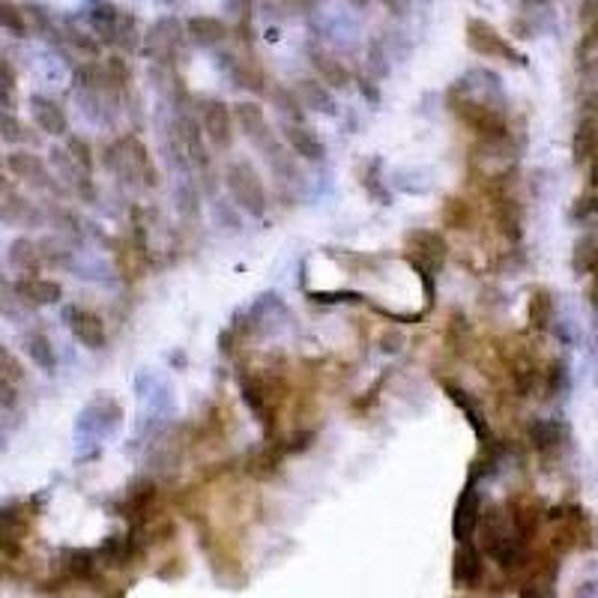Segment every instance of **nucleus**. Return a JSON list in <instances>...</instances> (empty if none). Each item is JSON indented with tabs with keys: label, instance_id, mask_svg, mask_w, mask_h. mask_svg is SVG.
Here are the masks:
<instances>
[{
	"label": "nucleus",
	"instance_id": "nucleus-1",
	"mask_svg": "<svg viewBox=\"0 0 598 598\" xmlns=\"http://www.w3.org/2000/svg\"><path fill=\"white\" fill-rule=\"evenodd\" d=\"M237 383H240V395L249 404V410L255 413L264 437L273 440L279 434V407H282L285 395L291 392L288 380L279 374H270V371H249V374L240 371Z\"/></svg>",
	"mask_w": 598,
	"mask_h": 598
},
{
	"label": "nucleus",
	"instance_id": "nucleus-2",
	"mask_svg": "<svg viewBox=\"0 0 598 598\" xmlns=\"http://www.w3.org/2000/svg\"><path fill=\"white\" fill-rule=\"evenodd\" d=\"M446 108L476 138H509L512 135L506 111L500 105H491L488 99L467 93L461 84H452L446 90Z\"/></svg>",
	"mask_w": 598,
	"mask_h": 598
},
{
	"label": "nucleus",
	"instance_id": "nucleus-3",
	"mask_svg": "<svg viewBox=\"0 0 598 598\" xmlns=\"http://www.w3.org/2000/svg\"><path fill=\"white\" fill-rule=\"evenodd\" d=\"M105 168L114 171L123 183H141L144 189L159 186V168L138 135H120L105 144Z\"/></svg>",
	"mask_w": 598,
	"mask_h": 598
},
{
	"label": "nucleus",
	"instance_id": "nucleus-4",
	"mask_svg": "<svg viewBox=\"0 0 598 598\" xmlns=\"http://www.w3.org/2000/svg\"><path fill=\"white\" fill-rule=\"evenodd\" d=\"M512 177L515 171H506V174H497L491 177L488 183V198H491V219L497 225V234L518 246L524 240V204L521 198L512 192Z\"/></svg>",
	"mask_w": 598,
	"mask_h": 598
},
{
	"label": "nucleus",
	"instance_id": "nucleus-5",
	"mask_svg": "<svg viewBox=\"0 0 598 598\" xmlns=\"http://www.w3.org/2000/svg\"><path fill=\"white\" fill-rule=\"evenodd\" d=\"M222 180H225V189H228L231 201H234L243 213H249V216H255V219H261V216L267 213L270 195H267V186H264L258 168H255L249 159H234V162L225 168Z\"/></svg>",
	"mask_w": 598,
	"mask_h": 598
},
{
	"label": "nucleus",
	"instance_id": "nucleus-6",
	"mask_svg": "<svg viewBox=\"0 0 598 598\" xmlns=\"http://www.w3.org/2000/svg\"><path fill=\"white\" fill-rule=\"evenodd\" d=\"M90 27L99 36V42L114 45L120 51H135L141 45V21L132 12H126V9H120L114 3L93 6Z\"/></svg>",
	"mask_w": 598,
	"mask_h": 598
},
{
	"label": "nucleus",
	"instance_id": "nucleus-7",
	"mask_svg": "<svg viewBox=\"0 0 598 598\" xmlns=\"http://www.w3.org/2000/svg\"><path fill=\"white\" fill-rule=\"evenodd\" d=\"M464 39H467V48L485 60H503L509 66H524L527 57L485 18H467L464 24Z\"/></svg>",
	"mask_w": 598,
	"mask_h": 598
},
{
	"label": "nucleus",
	"instance_id": "nucleus-8",
	"mask_svg": "<svg viewBox=\"0 0 598 598\" xmlns=\"http://www.w3.org/2000/svg\"><path fill=\"white\" fill-rule=\"evenodd\" d=\"M500 362L509 374V383H512V392L515 398H530L539 392V380H542V362L536 356V350L530 344H509V347H500Z\"/></svg>",
	"mask_w": 598,
	"mask_h": 598
},
{
	"label": "nucleus",
	"instance_id": "nucleus-9",
	"mask_svg": "<svg viewBox=\"0 0 598 598\" xmlns=\"http://www.w3.org/2000/svg\"><path fill=\"white\" fill-rule=\"evenodd\" d=\"M102 563L96 548H66L60 554V569L57 578L45 581L39 590H51V587H87V584H99L102 581Z\"/></svg>",
	"mask_w": 598,
	"mask_h": 598
},
{
	"label": "nucleus",
	"instance_id": "nucleus-10",
	"mask_svg": "<svg viewBox=\"0 0 598 598\" xmlns=\"http://www.w3.org/2000/svg\"><path fill=\"white\" fill-rule=\"evenodd\" d=\"M33 524H36L33 500H12L0 506V554L18 560L24 551V539L33 533Z\"/></svg>",
	"mask_w": 598,
	"mask_h": 598
},
{
	"label": "nucleus",
	"instance_id": "nucleus-11",
	"mask_svg": "<svg viewBox=\"0 0 598 598\" xmlns=\"http://www.w3.org/2000/svg\"><path fill=\"white\" fill-rule=\"evenodd\" d=\"M404 258L410 261L413 270H428L437 276L449 261V240L440 231L413 228L404 234Z\"/></svg>",
	"mask_w": 598,
	"mask_h": 598
},
{
	"label": "nucleus",
	"instance_id": "nucleus-12",
	"mask_svg": "<svg viewBox=\"0 0 598 598\" xmlns=\"http://www.w3.org/2000/svg\"><path fill=\"white\" fill-rule=\"evenodd\" d=\"M560 554L548 545L533 551L530 566L518 578V598H557V578H560Z\"/></svg>",
	"mask_w": 598,
	"mask_h": 598
},
{
	"label": "nucleus",
	"instance_id": "nucleus-13",
	"mask_svg": "<svg viewBox=\"0 0 598 598\" xmlns=\"http://www.w3.org/2000/svg\"><path fill=\"white\" fill-rule=\"evenodd\" d=\"M3 165H6V174H9L12 180H21V183H27V186H33V189L51 192V195H66V189L57 183L51 165H48L39 153L27 150V147H15L12 153H6V156H3Z\"/></svg>",
	"mask_w": 598,
	"mask_h": 598
},
{
	"label": "nucleus",
	"instance_id": "nucleus-14",
	"mask_svg": "<svg viewBox=\"0 0 598 598\" xmlns=\"http://www.w3.org/2000/svg\"><path fill=\"white\" fill-rule=\"evenodd\" d=\"M506 515H509V524H512V533L518 539L521 548H536V539L545 527V503L527 491H518L512 494L506 503Z\"/></svg>",
	"mask_w": 598,
	"mask_h": 598
},
{
	"label": "nucleus",
	"instance_id": "nucleus-15",
	"mask_svg": "<svg viewBox=\"0 0 598 598\" xmlns=\"http://www.w3.org/2000/svg\"><path fill=\"white\" fill-rule=\"evenodd\" d=\"M198 126L207 138V144L216 153H228L237 141V123H234V111L225 99H204L201 111H198Z\"/></svg>",
	"mask_w": 598,
	"mask_h": 598
},
{
	"label": "nucleus",
	"instance_id": "nucleus-16",
	"mask_svg": "<svg viewBox=\"0 0 598 598\" xmlns=\"http://www.w3.org/2000/svg\"><path fill=\"white\" fill-rule=\"evenodd\" d=\"M159 482L153 479H135L123 500L117 503V515L129 521V530H144L150 521H156V506H159Z\"/></svg>",
	"mask_w": 598,
	"mask_h": 598
},
{
	"label": "nucleus",
	"instance_id": "nucleus-17",
	"mask_svg": "<svg viewBox=\"0 0 598 598\" xmlns=\"http://www.w3.org/2000/svg\"><path fill=\"white\" fill-rule=\"evenodd\" d=\"M66 329L72 332V338L87 347V350H105L108 344V326L102 320L99 311L87 308V305H78V302H66L63 311H60Z\"/></svg>",
	"mask_w": 598,
	"mask_h": 598
},
{
	"label": "nucleus",
	"instance_id": "nucleus-18",
	"mask_svg": "<svg viewBox=\"0 0 598 598\" xmlns=\"http://www.w3.org/2000/svg\"><path fill=\"white\" fill-rule=\"evenodd\" d=\"M527 443L542 464H557L569 446V425L560 419H533L527 425Z\"/></svg>",
	"mask_w": 598,
	"mask_h": 598
},
{
	"label": "nucleus",
	"instance_id": "nucleus-19",
	"mask_svg": "<svg viewBox=\"0 0 598 598\" xmlns=\"http://www.w3.org/2000/svg\"><path fill=\"white\" fill-rule=\"evenodd\" d=\"M488 578L485 554L476 542H458L452 554V587L464 593H479Z\"/></svg>",
	"mask_w": 598,
	"mask_h": 598
},
{
	"label": "nucleus",
	"instance_id": "nucleus-20",
	"mask_svg": "<svg viewBox=\"0 0 598 598\" xmlns=\"http://www.w3.org/2000/svg\"><path fill=\"white\" fill-rule=\"evenodd\" d=\"M440 389L446 392V398L464 413V419H467V425L473 428V434H476V440L479 443H485V440H491L494 437V425H491V419H488V413H485V407H482V401L467 389V386H461V383H455L452 377H440Z\"/></svg>",
	"mask_w": 598,
	"mask_h": 598
},
{
	"label": "nucleus",
	"instance_id": "nucleus-21",
	"mask_svg": "<svg viewBox=\"0 0 598 598\" xmlns=\"http://www.w3.org/2000/svg\"><path fill=\"white\" fill-rule=\"evenodd\" d=\"M482 491H479V482H470L461 488L458 500H455V509H452V539L455 545L458 542H473L476 539V530H479V518H482Z\"/></svg>",
	"mask_w": 598,
	"mask_h": 598
},
{
	"label": "nucleus",
	"instance_id": "nucleus-22",
	"mask_svg": "<svg viewBox=\"0 0 598 598\" xmlns=\"http://www.w3.org/2000/svg\"><path fill=\"white\" fill-rule=\"evenodd\" d=\"M231 111H234L237 129H240L261 153H270V150L279 144L273 126H270V120H267V111H264L258 102H249V99H246V102H237Z\"/></svg>",
	"mask_w": 598,
	"mask_h": 598
},
{
	"label": "nucleus",
	"instance_id": "nucleus-23",
	"mask_svg": "<svg viewBox=\"0 0 598 598\" xmlns=\"http://www.w3.org/2000/svg\"><path fill=\"white\" fill-rule=\"evenodd\" d=\"M12 291H15L18 305H24V308H48L63 299V285L54 279H42V276H18L12 282Z\"/></svg>",
	"mask_w": 598,
	"mask_h": 598
},
{
	"label": "nucleus",
	"instance_id": "nucleus-24",
	"mask_svg": "<svg viewBox=\"0 0 598 598\" xmlns=\"http://www.w3.org/2000/svg\"><path fill=\"white\" fill-rule=\"evenodd\" d=\"M282 138L288 150L302 159V162H323L326 159V144L308 123H282Z\"/></svg>",
	"mask_w": 598,
	"mask_h": 598
},
{
	"label": "nucleus",
	"instance_id": "nucleus-25",
	"mask_svg": "<svg viewBox=\"0 0 598 598\" xmlns=\"http://www.w3.org/2000/svg\"><path fill=\"white\" fill-rule=\"evenodd\" d=\"M30 117L36 129L48 138H66L69 135V117L60 102L48 96H30Z\"/></svg>",
	"mask_w": 598,
	"mask_h": 598
},
{
	"label": "nucleus",
	"instance_id": "nucleus-26",
	"mask_svg": "<svg viewBox=\"0 0 598 598\" xmlns=\"http://www.w3.org/2000/svg\"><path fill=\"white\" fill-rule=\"evenodd\" d=\"M311 66L317 72V81L326 84L329 90H347L353 84V72L344 66L341 57H335L332 51H323V48H311Z\"/></svg>",
	"mask_w": 598,
	"mask_h": 598
},
{
	"label": "nucleus",
	"instance_id": "nucleus-27",
	"mask_svg": "<svg viewBox=\"0 0 598 598\" xmlns=\"http://www.w3.org/2000/svg\"><path fill=\"white\" fill-rule=\"evenodd\" d=\"M222 60H225L231 78L237 81V87L252 90V93H264L267 90V72H264V66L258 63L255 54H246V57H240V54H222Z\"/></svg>",
	"mask_w": 598,
	"mask_h": 598
},
{
	"label": "nucleus",
	"instance_id": "nucleus-28",
	"mask_svg": "<svg viewBox=\"0 0 598 598\" xmlns=\"http://www.w3.org/2000/svg\"><path fill=\"white\" fill-rule=\"evenodd\" d=\"M554 320H557V297H554V291L545 288V285H536L530 291V299H527V323H530V329L545 335L554 326Z\"/></svg>",
	"mask_w": 598,
	"mask_h": 598
},
{
	"label": "nucleus",
	"instance_id": "nucleus-29",
	"mask_svg": "<svg viewBox=\"0 0 598 598\" xmlns=\"http://www.w3.org/2000/svg\"><path fill=\"white\" fill-rule=\"evenodd\" d=\"M440 222L446 231L467 234L476 228V204L464 195H446L443 207H440Z\"/></svg>",
	"mask_w": 598,
	"mask_h": 598
},
{
	"label": "nucleus",
	"instance_id": "nucleus-30",
	"mask_svg": "<svg viewBox=\"0 0 598 598\" xmlns=\"http://www.w3.org/2000/svg\"><path fill=\"white\" fill-rule=\"evenodd\" d=\"M111 258H114L117 273H120L126 282H138V279H144V273H147V267H150V261H147L135 246H132L129 234H126V237H117V240L111 243Z\"/></svg>",
	"mask_w": 598,
	"mask_h": 598
},
{
	"label": "nucleus",
	"instance_id": "nucleus-31",
	"mask_svg": "<svg viewBox=\"0 0 598 598\" xmlns=\"http://www.w3.org/2000/svg\"><path fill=\"white\" fill-rule=\"evenodd\" d=\"M598 153V114L581 111V120L572 132V159L575 165H587Z\"/></svg>",
	"mask_w": 598,
	"mask_h": 598
},
{
	"label": "nucleus",
	"instance_id": "nucleus-32",
	"mask_svg": "<svg viewBox=\"0 0 598 598\" xmlns=\"http://www.w3.org/2000/svg\"><path fill=\"white\" fill-rule=\"evenodd\" d=\"M144 42H147V51L153 57H168L183 42V24L177 18H162L159 24L150 27V33H147Z\"/></svg>",
	"mask_w": 598,
	"mask_h": 598
},
{
	"label": "nucleus",
	"instance_id": "nucleus-33",
	"mask_svg": "<svg viewBox=\"0 0 598 598\" xmlns=\"http://www.w3.org/2000/svg\"><path fill=\"white\" fill-rule=\"evenodd\" d=\"M21 347H24V353H27V359L36 365V368H42V371H57V350H54V344H51V338L42 332V329H27L24 335H21Z\"/></svg>",
	"mask_w": 598,
	"mask_h": 598
},
{
	"label": "nucleus",
	"instance_id": "nucleus-34",
	"mask_svg": "<svg viewBox=\"0 0 598 598\" xmlns=\"http://www.w3.org/2000/svg\"><path fill=\"white\" fill-rule=\"evenodd\" d=\"M294 93H297V99L302 102L305 111H314V114H335V111H338V105H335L329 87L320 84L317 78H299Z\"/></svg>",
	"mask_w": 598,
	"mask_h": 598
},
{
	"label": "nucleus",
	"instance_id": "nucleus-35",
	"mask_svg": "<svg viewBox=\"0 0 598 598\" xmlns=\"http://www.w3.org/2000/svg\"><path fill=\"white\" fill-rule=\"evenodd\" d=\"M186 33L198 45H219L231 36V27L216 15H192L186 21Z\"/></svg>",
	"mask_w": 598,
	"mask_h": 598
},
{
	"label": "nucleus",
	"instance_id": "nucleus-36",
	"mask_svg": "<svg viewBox=\"0 0 598 598\" xmlns=\"http://www.w3.org/2000/svg\"><path fill=\"white\" fill-rule=\"evenodd\" d=\"M282 458H285L282 446H279V443H270L267 449H258V452L249 455V461H246V473H249L255 482H270V479L279 476V470H282Z\"/></svg>",
	"mask_w": 598,
	"mask_h": 598
},
{
	"label": "nucleus",
	"instance_id": "nucleus-37",
	"mask_svg": "<svg viewBox=\"0 0 598 598\" xmlns=\"http://www.w3.org/2000/svg\"><path fill=\"white\" fill-rule=\"evenodd\" d=\"M180 141H183V150L189 153V162L195 165V168H210V153H207V138H204V132H201V126H198V120H192V117H183V123H180Z\"/></svg>",
	"mask_w": 598,
	"mask_h": 598
},
{
	"label": "nucleus",
	"instance_id": "nucleus-38",
	"mask_svg": "<svg viewBox=\"0 0 598 598\" xmlns=\"http://www.w3.org/2000/svg\"><path fill=\"white\" fill-rule=\"evenodd\" d=\"M9 267L21 276H39L42 270V258H39V243H33L30 237H18L9 246Z\"/></svg>",
	"mask_w": 598,
	"mask_h": 598
},
{
	"label": "nucleus",
	"instance_id": "nucleus-39",
	"mask_svg": "<svg viewBox=\"0 0 598 598\" xmlns=\"http://www.w3.org/2000/svg\"><path fill=\"white\" fill-rule=\"evenodd\" d=\"M569 389V365L563 359H548L542 365V380H539V392L545 401H557L563 398Z\"/></svg>",
	"mask_w": 598,
	"mask_h": 598
},
{
	"label": "nucleus",
	"instance_id": "nucleus-40",
	"mask_svg": "<svg viewBox=\"0 0 598 598\" xmlns=\"http://www.w3.org/2000/svg\"><path fill=\"white\" fill-rule=\"evenodd\" d=\"M572 270L578 276H593L598 270V231H587L575 240L572 249Z\"/></svg>",
	"mask_w": 598,
	"mask_h": 598
},
{
	"label": "nucleus",
	"instance_id": "nucleus-41",
	"mask_svg": "<svg viewBox=\"0 0 598 598\" xmlns=\"http://www.w3.org/2000/svg\"><path fill=\"white\" fill-rule=\"evenodd\" d=\"M443 344L452 356H464L470 350V320L464 311H452L446 320V332H443Z\"/></svg>",
	"mask_w": 598,
	"mask_h": 598
},
{
	"label": "nucleus",
	"instance_id": "nucleus-42",
	"mask_svg": "<svg viewBox=\"0 0 598 598\" xmlns=\"http://www.w3.org/2000/svg\"><path fill=\"white\" fill-rule=\"evenodd\" d=\"M0 141L12 147H27L36 141V132L15 111H0Z\"/></svg>",
	"mask_w": 598,
	"mask_h": 598
},
{
	"label": "nucleus",
	"instance_id": "nucleus-43",
	"mask_svg": "<svg viewBox=\"0 0 598 598\" xmlns=\"http://www.w3.org/2000/svg\"><path fill=\"white\" fill-rule=\"evenodd\" d=\"M63 150L69 153V159L78 165V171H81V174L93 177V168H96V150H93V144H90L84 135H75V132H69V135L63 138Z\"/></svg>",
	"mask_w": 598,
	"mask_h": 598
},
{
	"label": "nucleus",
	"instance_id": "nucleus-44",
	"mask_svg": "<svg viewBox=\"0 0 598 598\" xmlns=\"http://www.w3.org/2000/svg\"><path fill=\"white\" fill-rule=\"evenodd\" d=\"M270 99L276 105V111L282 114V123H305V108L297 99V93L291 87H273L270 90Z\"/></svg>",
	"mask_w": 598,
	"mask_h": 598
},
{
	"label": "nucleus",
	"instance_id": "nucleus-45",
	"mask_svg": "<svg viewBox=\"0 0 598 598\" xmlns=\"http://www.w3.org/2000/svg\"><path fill=\"white\" fill-rule=\"evenodd\" d=\"M15 108H18V72L6 57H0V111H15Z\"/></svg>",
	"mask_w": 598,
	"mask_h": 598
},
{
	"label": "nucleus",
	"instance_id": "nucleus-46",
	"mask_svg": "<svg viewBox=\"0 0 598 598\" xmlns=\"http://www.w3.org/2000/svg\"><path fill=\"white\" fill-rule=\"evenodd\" d=\"M102 66H105V75H108V81L117 93H123L132 84V69H129V60L123 54H111Z\"/></svg>",
	"mask_w": 598,
	"mask_h": 598
},
{
	"label": "nucleus",
	"instance_id": "nucleus-47",
	"mask_svg": "<svg viewBox=\"0 0 598 598\" xmlns=\"http://www.w3.org/2000/svg\"><path fill=\"white\" fill-rule=\"evenodd\" d=\"M0 30L15 33V36H27V18L24 9H18L9 0H0Z\"/></svg>",
	"mask_w": 598,
	"mask_h": 598
},
{
	"label": "nucleus",
	"instance_id": "nucleus-48",
	"mask_svg": "<svg viewBox=\"0 0 598 598\" xmlns=\"http://www.w3.org/2000/svg\"><path fill=\"white\" fill-rule=\"evenodd\" d=\"M0 377H6V380H12L15 386L27 377V371H24V365H21V359L6 347V344H0Z\"/></svg>",
	"mask_w": 598,
	"mask_h": 598
},
{
	"label": "nucleus",
	"instance_id": "nucleus-49",
	"mask_svg": "<svg viewBox=\"0 0 598 598\" xmlns=\"http://www.w3.org/2000/svg\"><path fill=\"white\" fill-rule=\"evenodd\" d=\"M593 216H598V189H587L584 195L575 198V204H572V219H575V222H590Z\"/></svg>",
	"mask_w": 598,
	"mask_h": 598
},
{
	"label": "nucleus",
	"instance_id": "nucleus-50",
	"mask_svg": "<svg viewBox=\"0 0 598 598\" xmlns=\"http://www.w3.org/2000/svg\"><path fill=\"white\" fill-rule=\"evenodd\" d=\"M63 39H66L72 48H78L84 57H90V60L99 57V42H96V39H90V36H84V33H78V30H72V27L63 30Z\"/></svg>",
	"mask_w": 598,
	"mask_h": 598
},
{
	"label": "nucleus",
	"instance_id": "nucleus-51",
	"mask_svg": "<svg viewBox=\"0 0 598 598\" xmlns=\"http://www.w3.org/2000/svg\"><path fill=\"white\" fill-rule=\"evenodd\" d=\"M590 57H598V18L584 27L581 42H578V60H590Z\"/></svg>",
	"mask_w": 598,
	"mask_h": 598
},
{
	"label": "nucleus",
	"instance_id": "nucleus-52",
	"mask_svg": "<svg viewBox=\"0 0 598 598\" xmlns=\"http://www.w3.org/2000/svg\"><path fill=\"white\" fill-rule=\"evenodd\" d=\"M311 302H326V305H335V302H362V294H353V291H311L308 294Z\"/></svg>",
	"mask_w": 598,
	"mask_h": 598
},
{
	"label": "nucleus",
	"instance_id": "nucleus-53",
	"mask_svg": "<svg viewBox=\"0 0 598 598\" xmlns=\"http://www.w3.org/2000/svg\"><path fill=\"white\" fill-rule=\"evenodd\" d=\"M0 404H3V407H15V404H18V389H15V383L6 380V377H0Z\"/></svg>",
	"mask_w": 598,
	"mask_h": 598
},
{
	"label": "nucleus",
	"instance_id": "nucleus-54",
	"mask_svg": "<svg viewBox=\"0 0 598 598\" xmlns=\"http://www.w3.org/2000/svg\"><path fill=\"white\" fill-rule=\"evenodd\" d=\"M593 18H598V0H581V6H578V21H581V27H587Z\"/></svg>",
	"mask_w": 598,
	"mask_h": 598
},
{
	"label": "nucleus",
	"instance_id": "nucleus-55",
	"mask_svg": "<svg viewBox=\"0 0 598 598\" xmlns=\"http://www.w3.org/2000/svg\"><path fill=\"white\" fill-rule=\"evenodd\" d=\"M587 299H590V305L598 311V270L590 276V288H587Z\"/></svg>",
	"mask_w": 598,
	"mask_h": 598
},
{
	"label": "nucleus",
	"instance_id": "nucleus-56",
	"mask_svg": "<svg viewBox=\"0 0 598 598\" xmlns=\"http://www.w3.org/2000/svg\"><path fill=\"white\" fill-rule=\"evenodd\" d=\"M587 177H590V189H598V153L587 162Z\"/></svg>",
	"mask_w": 598,
	"mask_h": 598
},
{
	"label": "nucleus",
	"instance_id": "nucleus-57",
	"mask_svg": "<svg viewBox=\"0 0 598 598\" xmlns=\"http://www.w3.org/2000/svg\"><path fill=\"white\" fill-rule=\"evenodd\" d=\"M12 189H15V183H12V180H9V177L0 171V195H3V192H12Z\"/></svg>",
	"mask_w": 598,
	"mask_h": 598
},
{
	"label": "nucleus",
	"instance_id": "nucleus-58",
	"mask_svg": "<svg viewBox=\"0 0 598 598\" xmlns=\"http://www.w3.org/2000/svg\"><path fill=\"white\" fill-rule=\"evenodd\" d=\"M102 598H126V587H117V590H114V596H111V590H108V593H105Z\"/></svg>",
	"mask_w": 598,
	"mask_h": 598
},
{
	"label": "nucleus",
	"instance_id": "nucleus-59",
	"mask_svg": "<svg viewBox=\"0 0 598 598\" xmlns=\"http://www.w3.org/2000/svg\"><path fill=\"white\" fill-rule=\"evenodd\" d=\"M0 165H3V150H0Z\"/></svg>",
	"mask_w": 598,
	"mask_h": 598
}]
</instances>
